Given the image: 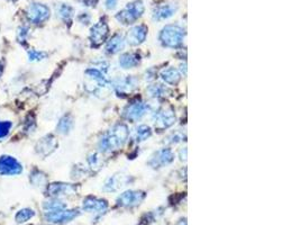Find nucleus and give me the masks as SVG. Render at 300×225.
<instances>
[{"label": "nucleus", "instance_id": "14", "mask_svg": "<svg viewBox=\"0 0 300 225\" xmlns=\"http://www.w3.org/2000/svg\"><path fill=\"white\" fill-rule=\"evenodd\" d=\"M46 193L52 197H59L63 195H72L76 193V187L72 186L70 183H62V182H54L51 183L46 189Z\"/></svg>", "mask_w": 300, "mask_h": 225}, {"label": "nucleus", "instance_id": "11", "mask_svg": "<svg viewBox=\"0 0 300 225\" xmlns=\"http://www.w3.org/2000/svg\"><path fill=\"white\" fill-rule=\"evenodd\" d=\"M138 81L137 79L132 76H126L122 79H118L114 84V88L116 90L117 94L120 96V94H130V92L134 91L137 88Z\"/></svg>", "mask_w": 300, "mask_h": 225}, {"label": "nucleus", "instance_id": "36", "mask_svg": "<svg viewBox=\"0 0 300 225\" xmlns=\"http://www.w3.org/2000/svg\"><path fill=\"white\" fill-rule=\"evenodd\" d=\"M178 225H187V222H186V220H181L180 222L178 223Z\"/></svg>", "mask_w": 300, "mask_h": 225}, {"label": "nucleus", "instance_id": "27", "mask_svg": "<svg viewBox=\"0 0 300 225\" xmlns=\"http://www.w3.org/2000/svg\"><path fill=\"white\" fill-rule=\"evenodd\" d=\"M31 181L34 186L43 187V186H45V183H46V176L41 171L34 170L31 175Z\"/></svg>", "mask_w": 300, "mask_h": 225}, {"label": "nucleus", "instance_id": "23", "mask_svg": "<svg viewBox=\"0 0 300 225\" xmlns=\"http://www.w3.org/2000/svg\"><path fill=\"white\" fill-rule=\"evenodd\" d=\"M152 135V130L147 125H140L135 129L134 132V140L136 142H143L147 140V138Z\"/></svg>", "mask_w": 300, "mask_h": 225}, {"label": "nucleus", "instance_id": "5", "mask_svg": "<svg viewBox=\"0 0 300 225\" xmlns=\"http://www.w3.org/2000/svg\"><path fill=\"white\" fill-rule=\"evenodd\" d=\"M148 109L149 107L147 104L141 100H135L126 106L124 109V117L127 120H131V122H136L147 113Z\"/></svg>", "mask_w": 300, "mask_h": 225}, {"label": "nucleus", "instance_id": "22", "mask_svg": "<svg viewBox=\"0 0 300 225\" xmlns=\"http://www.w3.org/2000/svg\"><path fill=\"white\" fill-rule=\"evenodd\" d=\"M147 92H148V95L153 98H161V97H165L166 95H170L171 90L163 85L155 84V85L149 86L148 89H147Z\"/></svg>", "mask_w": 300, "mask_h": 225}, {"label": "nucleus", "instance_id": "30", "mask_svg": "<svg viewBox=\"0 0 300 225\" xmlns=\"http://www.w3.org/2000/svg\"><path fill=\"white\" fill-rule=\"evenodd\" d=\"M184 140H186V135L181 133V132H173V133L171 135H169L168 138H166V143L178 144Z\"/></svg>", "mask_w": 300, "mask_h": 225}, {"label": "nucleus", "instance_id": "3", "mask_svg": "<svg viewBox=\"0 0 300 225\" xmlns=\"http://www.w3.org/2000/svg\"><path fill=\"white\" fill-rule=\"evenodd\" d=\"M154 123L155 129L160 131H163L171 128L172 125H175L177 117L175 109L171 106H162L160 107L154 114Z\"/></svg>", "mask_w": 300, "mask_h": 225}, {"label": "nucleus", "instance_id": "18", "mask_svg": "<svg viewBox=\"0 0 300 225\" xmlns=\"http://www.w3.org/2000/svg\"><path fill=\"white\" fill-rule=\"evenodd\" d=\"M56 146H57V143H56L55 137L52 136V135H48V136L41 138V141L37 143L36 149H37L38 153H41L43 155H48L54 151Z\"/></svg>", "mask_w": 300, "mask_h": 225}, {"label": "nucleus", "instance_id": "25", "mask_svg": "<svg viewBox=\"0 0 300 225\" xmlns=\"http://www.w3.org/2000/svg\"><path fill=\"white\" fill-rule=\"evenodd\" d=\"M35 215V212L31 209H23L16 214V222L17 223H25L30 221L31 218Z\"/></svg>", "mask_w": 300, "mask_h": 225}, {"label": "nucleus", "instance_id": "20", "mask_svg": "<svg viewBox=\"0 0 300 225\" xmlns=\"http://www.w3.org/2000/svg\"><path fill=\"white\" fill-rule=\"evenodd\" d=\"M160 76L165 84L171 85V86L178 85L179 81L181 80L180 72H179L176 68H172V67L166 68V69H164V70L161 71Z\"/></svg>", "mask_w": 300, "mask_h": 225}, {"label": "nucleus", "instance_id": "37", "mask_svg": "<svg viewBox=\"0 0 300 225\" xmlns=\"http://www.w3.org/2000/svg\"><path fill=\"white\" fill-rule=\"evenodd\" d=\"M2 71H3V67H2V63H0V74H2Z\"/></svg>", "mask_w": 300, "mask_h": 225}, {"label": "nucleus", "instance_id": "13", "mask_svg": "<svg viewBox=\"0 0 300 225\" xmlns=\"http://www.w3.org/2000/svg\"><path fill=\"white\" fill-rule=\"evenodd\" d=\"M130 181V176L124 174H116L112 176L106 181L105 186H103V190H106V192H117L120 188L128 185Z\"/></svg>", "mask_w": 300, "mask_h": 225}, {"label": "nucleus", "instance_id": "1", "mask_svg": "<svg viewBox=\"0 0 300 225\" xmlns=\"http://www.w3.org/2000/svg\"><path fill=\"white\" fill-rule=\"evenodd\" d=\"M130 131L126 124L118 123L111 129V131L103 136L99 142L101 152H112L123 148L128 138Z\"/></svg>", "mask_w": 300, "mask_h": 225}, {"label": "nucleus", "instance_id": "7", "mask_svg": "<svg viewBox=\"0 0 300 225\" xmlns=\"http://www.w3.org/2000/svg\"><path fill=\"white\" fill-rule=\"evenodd\" d=\"M145 196V193L141 190H127L118 196L117 205L120 207H134L140 205Z\"/></svg>", "mask_w": 300, "mask_h": 225}, {"label": "nucleus", "instance_id": "6", "mask_svg": "<svg viewBox=\"0 0 300 225\" xmlns=\"http://www.w3.org/2000/svg\"><path fill=\"white\" fill-rule=\"evenodd\" d=\"M26 13L28 21L33 24H41L50 17V9L43 4H32Z\"/></svg>", "mask_w": 300, "mask_h": 225}, {"label": "nucleus", "instance_id": "17", "mask_svg": "<svg viewBox=\"0 0 300 225\" xmlns=\"http://www.w3.org/2000/svg\"><path fill=\"white\" fill-rule=\"evenodd\" d=\"M141 62V56L136 52H126L119 57V66L123 69L135 68Z\"/></svg>", "mask_w": 300, "mask_h": 225}, {"label": "nucleus", "instance_id": "9", "mask_svg": "<svg viewBox=\"0 0 300 225\" xmlns=\"http://www.w3.org/2000/svg\"><path fill=\"white\" fill-rule=\"evenodd\" d=\"M109 34V27L106 22H98L90 30V41L94 46H99L106 41Z\"/></svg>", "mask_w": 300, "mask_h": 225}, {"label": "nucleus", "instance_id": "29", "mask_svg": "<svg viewBox=\"0 0 300 225\" xmlns=\"http://www.w3.org/2000/svg\"><path fill=\"white\" fill-rule=\"evenodd\" d=\"M88 163L92 170H98L101 168V159L98 153H91L88 157Z\"/></svg>", "mask_w": 300, "mask_h": 225}, {"label": "nucleus", "instance_id": "2", "mask_svg": "<svg viewBox=\"0 0 300 225\" xmlns=\"http://www.w3.org/2000/svg\"><path fill=\"white\" fill-rule=\"evenodd\" d=\"M184 31L177 25H168L163 27L160 33V41L166 48L176 49L181 46L184 39Z\"/></svg>", "mask_w": 300, "mask_h": 225}, {"label": "nucleus", "instance_id": "32", "mask_svg": "<svg viewBox=\"0 0 300 225\" xmlns=\"http://www.w3.org/2000/svg\"><path fill=\"white\" fill-rule=\"evenodd\" d=\"M28 57H30V61H41L45 59L46 53L36 50H30L28 51Z\"/></svg>", "mask_w": 300, "mask_h": 225}, {"label": "nucleus", "instance_id": "33", "mask_svg": "<svg viewBox=\"0 0 300 225\" xmlns=\"http://www.w3.org/2000/svg\"><path fill=\"white\" fill-rule=\"evenodd\" d=\"M105 5H106V8L109 9V10H113L116 8L117 6V0H106L105 2Z\"/></svg>", "mask_w": 300, "mask_h": 225}, {"label": "nucleus", "instance_id": "34", "mask_svg": "<svg viewBox=\"0 0 300 225\" xmlns=\"http://www.w3.org/2000/svg\"><path fill=\"white\" fill-rule=\"evenodd\" d=\"M27 34H28V30L26 27H23V28H20V31L18 32V35H19V39H20V42H23L24 41V39L26 38V36H27Z\"/></svg>", "mask_w": 300, "mask_h": 225}, {"label": "nucleus", "instance_id": "10", "mask_svg": "<svg viewBox=\"0 0 300 225\" xmlns=\"http://www.w3.org/2000/svg\"><path fill=\"white\" fill-rule=\"evenodd\" d=\"M23 171L22 165L15 158L9 155H4L0 158V175L14 176Z\"/></svg>", "mask_w": 300, "mask_h": 225}, {"label": "nucleus", "instance_id": "4", "mask_svg": "<svg viewBox=\"0 0 300 225\" xmlns=\"http://www.w3.org/2000/svg\"><path fill=\"white\" fill-rule=\"evenodd\" d=\"M173 161H175V153L172 152L171 149L164 148L159 150L152 155L148 161V166L152 167L153 169H159L172 163Z\"/></svg>", "mask_w": 300, "mask_h": 225}, {"label": "nucleus", "instance_id": "21", "mask_svg": "<svg viewBox=\"0 0 300 225\" xmlns=\"http://www.w3.org/2000/svg\"><path fill=\"white\" fill-rule=\"evenodd\" d=\"M125 9L127 10L133 17H134L135 21H137L144 14L145 7H144V4L143 2H141V0H135V2L127 4Z\"/></svg>", "mask_w": 300, "mask_h": 225}, {"label": "nucleus", "instance_id": "8", "mask_svg": "<svg viewBox=\"0 0 300 225\" xmlns=\"http://www.w3.org/2000/svg\"><path fill=\"white\" fill-rule=\"evenodd\" d=\"M79 215V212L76 210H59L53 212H46L45 218L51 223H67L72 221Z\"/></svg>", "mask_w": 300, "mask_h": 225}, {"label": "nucleus", "instance_id": "15", "mask_svg": "<svg viewBox=\"0 0 300 225\" xmlns=\"http://www.w3.org/2000/svg\"><path fill=\"white\" fill-rule=\"evenodd\" d=\"M83 210L91 213H103L108 209V203L105 199H99L96 197H87L83 200Z\"/></svg>", "mask_w": 300, "mask_h": 225}, {"label": "nucleus", "instance_id": "24", "mask_svg": "<svg viewBox=\"0 0 300 225\" xmlns=\"http://www.w3.org/2000/svg\"><path fill=\"white\" fill-rule=\"evenodd\" d=\"M73 126V119L72 117L70 116V115H66V116H63L61 119L59 124H57V132L61 134H68L69 132L71 131Z\"/></svg>", "mask_w": 300, "mask_h": 225}, {"label": "nucleus", "instance_id": "12", "mask_svg": "<svg viewBox=\"0 0 300 225\" xmlns=\"http://www.w3.org/2000/svg\"><path fill=\"white\" fill-rule=\"evenodd\" d=\"M147 36V27L145 25H136L132 28L127 35V42L133 46L141 45L145 42Z\"/></svg>", "mask_w": 300, "mask_h": 225}, {"label": "nucleus", "instance_id": "35", "mask_svg": "<svg viewBox=\"0 0 300 225\" xmlns=\"http://www.w3.org/2000/svg\"><path fill=\"white\" fill-rule=\"evenodd\" d=\"M180 157H181V160L182 161H186L187 160V149L186 148L182 149L181 151H180Z\"/></svg>", "mask_w": 300, "mask_h": 225}, {"label": "nucleus", "instance_id": "28", "mask_svg": "<svg viewBox=\"0 0 300 225\" xmlns=\"http://www.w3.org/2000/svg\"><path fill=\"white\" fill-rule=\"evenodd\" d=\"M57 13H59V16L63 21H70L73 16V8L70 7L69 5H61L59 7V10H57Z\"/></svg>", "mask_w": 300, "mask_h": 225}, {"label": "nucleus", "instance_id": "16", "mask_svg": "<svg viewBox=\"0 0 300 225\" xmlns=\"http://www.w3.org/2000/svg\"><path fill=\"white\" fill-rule=\"evenodd\" d=\"M176 11H177V6H175L173 4L161 5V6H159V7L154 9L153 19H155V21L168 19L176 14Z\"/></svg>", "mask_w": 300, "mask_h": 225}, {"label": "nucleus", "instance_id": "26", "mask_svg": "<svg viewBox=\"0 0 300 225\" xmlns=\"http://www.w3.org/2000/svg\"><path fill=\"white\" fill-rule=\"evenodd\" d=\"M43 209L46 212H53V211L65 210V209H67V205L61 200L54 199V200H50V201H46V203H44Z\"/></svg>", "mask_w": 300, "mask_h": 225}, {"label": "nucleus", "instance_id": "19", "mask_svg": "<svg viewBox=\"0 0 300 225\" xmlns=\"http://www.w3.org/2000/svg\"><path fill=\"white\" fill-rule=\"evenodd\" d=\"M125 46V39L122 34H115L109 39L106 45V52L108 54H116L119 51H122Z\"/></svg>", "mask_w": 300, "mask_h": 225}, {"label": "nucleus", "instance_id": "31", "mask_svg": "<svg viewBox=\"0 0 300 225\" xmlns=\"http://www.w3.org/2000/svg\"><path fill=\"white\" fill-rule=\"evenodd\" d=\"M11 126H13V124H11L9 120H3V122H0V138H4L9 134Z\"/></svg>", "mask_w": 300, "mask_h": 225}]
</instances>
